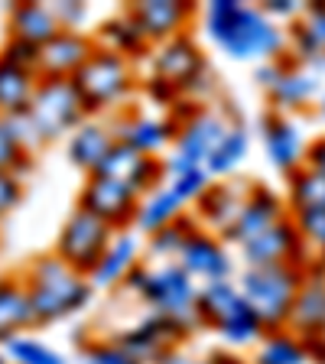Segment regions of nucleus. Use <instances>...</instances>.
I'll list each match as a JSON object with an SVG mask.
<instances>
[{"mask_svg":"<svg viewBox=\"0 0 325 364\" xmlns=\"http://www.w3.org/2000/svg\"><path fill=\"white\" fill-rule=\"evenodd\" d=\"M205 30L225 55L238 62L273 59L283 49V30L264 7H247L238 0H215L205 10Z\"/></svg>","mask_w":325,"mask_h":364,"instance_id":"1","label":"nucleus"},{"mask_svg":"<svg viewBox=\"0 0 325 364\" xmlns=\"http://www.w3.org/2000/svg\"><path fill=\"white\" fill-rule=\"evenodd\" d=\"M20 280L26 287V296H30L36 326L62 322V318L82 312L91 303V289H95L85 273L72 270L55 254L33 257L30 267L20 273Z\"/></svg>","mask_w":325,"mask_h":364,"instance_id":"2","label":"nucleus"},{"mask_svg":"<svg viewBox=\"0 0 325 364\" xmlns=\"http://www.w3.org/2000/svg\"><path fill=\"white\" fill-rule=\"evenodd\" d=\"M124 287L134 289L140 299H146L156 316H166L169 322H176L182 335L198 326V287L179 267V260H166L159 267L137 264L127 273Z\"/></svg>","mask_w":325,"mask_h":364,"instance_id":"3","label":"nucleus"},{"mask_svg":"<svg viewBox=\"0 0 325 364\" xmlns=\"http://www.w3.org/2000/svg\"><path fill=\"white\" fill-rule=\"evenodd\" d=\"M303 264H270V267H247L241 273V289L244 303L250 312L260 318V326L267 332H280L287 328L289 312H293L296 293L303 287Z\"/></svg>","mask_w":325,"mask_h":364,"instance_id":"4","label":"nucleus"},{"mask_svg":"<svg viewBox=\"0 0 325 364\" xmlns=\"http://www.w3.org/2000/svg\"><path fill=\"white\" fill-rule=\"evenodd\" d=\"M88 117L91 114L72 78H39L36 98L26 111V121L39 144H55L62 136H72Z\"/></svg>","mask_w":325,"mask_h":364,"instance_id":"5","label":"nucleus"},{"mask_svg":"<svg viewBox=\"0 0 325 364\" xmlns=\"http://www.w3.org/2000/svg\"><path fill=\"white\" fill-rule=\"evenodd\" d=\"M198 322L212 326L228 345L244 348L254 345L267 335V328L260 326V318L250 312V306L244 303L241 289L231 280H218V283H205L198 289Z\"/></svg>","mask_w":325,"mask_h":364,"instance_id":"6","label":"nucleus"},{"mask_svg":"<svg viewBox=\"0 0 325 364\" xmlns=\"http://www.w3.org/2000/svg\"><path fill=\"white\" fill-rule=\"evenodd\" d=\"M72 82H75L88 114H98L114 105H121L130 95V88H134V65H130V59L98 46L91 53V59L78 68V75Z\"/></svg>","mask_w":325,"mask_h":364,"instance_id":"7","label":"nucleus"},{"mask_svg":"<svg viewBox=\"0 0 325 364\" xmlns=\"http://www.w3.org/2000/svg\"><path fill=\"white\" fill-rule=\"evenodd\" d=\"M114 235H117V231H114L111 225H105V221L95 218L91 212L75 208V212L65 218V225L59 228L53 254L65 260L72 270L91 277L95 267L101 264V257H105V250L111 247Z\"/></svg>","mask_w":325,"mask_h":364,"instance_id":"8","label":"nucleus"},{"mask_svg":"<svg viewBox=\"0 0 325 364\" xmlns=\"http://www.w3.org/2000/svg\"><path fill=\"white\" fill-rule=\"evenodd\" d=\"M144 196L124 182L105 179V176H88L78 192V205L82 212H91L95 218H101L105 225H111L114 231H124L127 225H134L137 212H140Z\"/></svg>","mask_w":325,"mask_h":364,"instance_id":"9","label":"nucleus"},{"mask_svg":"<svg viewBox=\"0 0 325 364\" xmlns=\"http://www.w3.org/2000/svg\"><path fill=\"white\" fill-rule=\"evenodd\" d=\"M205 75L202 49L189 36H176L169 43H159L153 53V82L166 85L169 91H189Z\"/></svg>","mask_w":325,"mask_h":364,"instance_id":"10","label":"nucleus"},{"mask_svg":"<svg viewBox=\"0 0 325 364\" xmlns=\"http://www.w3.org/2000/svg\"><path fill=\"white\" fill-rule=\"evenodd\" d=\"M91 176H105V179L124 182V186H130V189H137L144 196V192H153L163 186L166 166H163L159 159L137 153L134 146H127V144H114L111 153L105 156V163Z\"/></svg>","mask_w":325,"mask_h":364,"instance_id":"11","label":"nucleus"},{"mask_svg":"<svg viewBox=\"0 0 325 364\" xmlns=\"http://www.w3.org/2000/svg\"><path fill=\"white\" fill-rule=\"evenodd\" d=\"M179 338H182V328L176 322H169L166 316H156V312L140 318L127 332L114 335V341L124 351H130L140 364H159L173 351V341H179Z\"/></svg>","mask_w":325,"mask_h":364,"instance_id":"12","label":"nucleus"},{"mask_svg":"<svg viewBox=\"0 0 325 364\" xmlns=\"http://www.w3.org/2000/svg\"><path fill=\"white\" fill-rule=\"evenodd\" d=\"M241 254L247 260V267H270V264H296L303 260L306 244L299 237L293 215H287L283 221H277L273 228L260 231L254 241L241 244Z\"/></svg>","mask_w":325,"mask_h":364,"instance_id":"13","label":"nucleus"},{"mask_svg":"<svg viewBox=\"0 0 325 364\" xmlns=\"http://www.w3.org/2000/svg\"><path fill=\"white\" fill-rule=\"evenodd\" d=\"M98 43L82 30H62L39 49V78H75Z\"/></svg>","mask_w":325,"mask_h":364,"instance_id":"14","label":"nucleus"},{"mask_svg":"<svg viewBox=\"0 0 325 364\" xmlns=\"http://www.w3.org/2000/svg\"><path fill=\"white\" fill-rule=\"evenodd\" d=\"M287 328L309 345L325 335V270L322 264L303 273V287L296 293Z\"/></svg>","mask_w":325,"mask_h":364,"instance_id":"15","label":"nucleus"},{"mask_svg":"<svg viewBox=\"0 0 325 364\" xmlns=\"http://www.w3.org/2000/svg\"><path fill=\"white\" fill-rule=\"evenodd\" d=\"M127 14L144 30L146 43H169V39L182 36L196 7L182 4V0H144V4H130Z\"/></svg>","mask_w":325,"mask_h":364,"instance_id":"16","label":"nucleus"},{"mask_svg":"<svg viewBox=\"0 0 325 364\" xmlns=\"http://www.w3.org/2000/svg\"><path fill=\"white\" fill-rule=\"evenodd\" d=\"M179 267L189 273L192 280H205V283H218L231 277V257L228 250L221 247V241L212 235V231H192L186 237L179 250Z\"/></svg>","mask_w":325,"mask_h":364,"instance_id":"17","label":"nucleus"},{"mask_svg":"<svg viewBox=\"0 0 325 364\" xmlns=\"http://www.w3.org/2000/svg\"><path fill=\"white\" fill-rule=\"evenodd\" d=\"M231 130V124L218 114L196 111L189 121L176 130V156L192 163V166H205L208 156L215 153V146L225 140V134Z\"/></svg>","mask_w":325,"mask_h":364,"instance_id":"18","label":"nucleus"},{"mask_svg":"<svg viewBox=\"0 0 325 364\" xmlns=\"http://www.w3.org/2000/svg\"><path fill=\"white\" fill-rule=\"evenodd\" d=\"M264 150L270 166H277L280 173H296L299 166H306V140L303 130L296 127V121H289L287 114H270L264 121Z\"/></svg>","mask_w":325,"mask_h":364,"instance_id":"19","label":"nucleus"},{"mask_svg":"<svg viewBox=\"0 0 325 364\" xmlns=\"http://www.w3.org/2000/svg\"><path fill=\"white\" fill-rule=\"evenodd\" d=\"M283 218H287V205L273 196L270 189H264V186H250L247 198H244V205H241V212H238L235 228L228 231V241L247 244V241H254L260 231L273 228Z\"/></svg>","mask_w":325,"mask_h":364,"instance_id":"20","label":"nucleus"},{"mask_svg":"<svg viewBox=\"0 0 325 364\" xmlns=\"http://www.w3.org/2000/svg\"><path fill=\"white\" fill-rule=\"evenodd\" d=\"M250 186L244 182H231V186H208L205 196L198 198V218L212 228L215 237H228V231L235 228L238 212H241L244 198H247Z\"/></svg>","mask_w":325,"mask_h":364,"instance_id":"21","label":"nucleus"},{"mask_svg":"<svg viewBox=\"0 0 325 364\" xmlns=\"http://www.w3.org/2000/svg\"><path fill=\"white\" fill-rule=\"evenodd\" d=\"M55 33H62V26H59V20H55L49 4L23 0V4H14V7H10V14H7V36L10 39H23V43L43 49Z\"/></svg>","mask_w":325,"mask_h":364,"instance_id":"22","label":"nucleus"},{"mask_svg":"<svg viewBox=\"0 0 325 364\" xmlns=\"http://www.w3.org/2000/svg\"><path fill=\"white\" fill-rule=\"evenodd\" d=\"M114 144H117V140H114L111 127L88 117V121H85L75 134L68 136L65 153H68V159H72V166H78L85 176H91L95 169L101 166V163H105V156L111 153Z\"/></svg>","mask_w":325,"mask_h":364,"instance_id":"23","label":"nucleus"},{"mask_svg":"<svg viewBox=\"0 0 325 364\" xmlns=\"http://www.w3.org/2000/svg\"><path fill=\"white\" fill-rule=\"evenodd\" d=\"M33 326H36V318H33V306L23 280L4 277L0 280V345H7L16 335H26Z\"/></svg>","mask_w":325,"mask_h":364,"instance_id":"24","label":"nucleus"},{"mask_svg":"<svg viewBox=\"0 0 325 364\" xmlns=\"http://www.w3.org/2000/svg\"><path fill=\"white\" fill-rule=\"evenodd\" d=\"M39 88V75L0 55V117H23Z\"/></svg>","mask_w":325,"mask_h":364,"instance_id":"25","label":"nucleus"},{"mask_svg":"<svg viewBox=\"0 0 325 364\" xmlns=\"http://www.w3.org/2000/svg\"><path fill=\"white\" fill-rule=\"evenodd\" d=\"M137 257H140V241H137L134 235H127V231H117L114 241H111V247L105 250L101 264L95 267V273L88 277L91 287L105 289V287H117V283H124L127 280V273L140 264Z\"/></svg>","mask_w":325,"mask_h":364,"instance_id":"26","label":"nucleus"},{"mask_svg":"<svg viewBox=\"0 0 325 364\" xmlns=\"http://www.w3.org/2000/svg\"><path fill=\"white\" fill-rule=\"evenodd\" d=\"M111 134L117 144H127L134 146L137 153H144V156H153L159 153L163 146L169 144V136H173V127L156 117H140V114H127L121 121L111 124Z\"/></svg>","mask_w":325,"mask_h":364,"instance_id":"27","label":"nucleus"},{"mask_svg":"<svg viewBox=\"0 0 325 364\" xmlns=\"http://www.w3.org/2000/svg\"><path fill=\"white\" fill-rule=\"evenodd\" d=\"M260 78H270L267 88H270V98L289 111V107H303L316 98V75L309 72H299V68H264Z\"/></svg>","mask_w":325,"mask_h":364,"instance_id":"28","label":"nucleus"},{"mask_svg":"<svg viewBox=\"0 0 325 364\" xmlns=\"http://www.w3.org/2000/svg\"><path fill=\"white\" fill-rule=\"evenodd\" d=\"M182 205H186V198H182L173 186L163 182L159 189H153L150 196H146V202H140V212H137L134 225L140 228V231H146V235H153V231H159V228H166L182 218Z\"/></svg>","mask_w":325,"mask_h":364,"instance_id":"29","label":"nucleus"},{"mask_svg":"<svg viewBox=\"0 0 325 364\" xmlns=\"http://www.w3.org/2000/svg\"><path fill=\"white\" fill-rule=\"evenodd\" d=\"M309 345H306L299 335H293L289 328H280V332H267L260 338V348L254 364H309Z\"/></svg>","mask_w":325,"mask_h":364,"instance_id":"30","label":"nucleus"},{"mask_svg":"<svg viewBox=\"0 0 325 364\" xmlns=\"http://www.w3.org/2000/svg\"><path fill=\"white\" fill-rule=\"evenodd\" d=\"M95 43L101 46V49H111V53L124 55V59H130V55H137L140 49H146V36L144 30L137 26V20L124 10L121 16H114V20H107L105 26H101L98 39Z\"/></svg>","mask_w":325,"mask_h":364,"instance_id":"31","label":"nucleus"},{"mask_svg":"<svg viewBox=\"0 0 325 364\" xmlns=\"http://www.w3.org/2000/svg\"><path fill=\"white\" fill-rule=\"evenodd\" d=\"M289 212H325V176L309 166H299L289 173Z\"/></svg>","mask_w":325,"mask_h":364,"instance_id":"32","label":"nucleus"},{"mask_svg":"<svg viewBox=\"0 0 325 364\" xmlns=\"http://www.w3.org/2000/svg\"><path fill=\"white\" fill-rule=\"evenodd\" d=\"M4 355L10 364H68V358L62 351H55L53 345L33 338V335H16L4 345Z\"/></svg>","mask_w":325,"mask_h":364,"instance_id":"33","label":"nucleus"},{"mask_svg":"<svg viewBox=\"0 0 325 364\" xmlns=\"http://www.w3.org/2000/svg\"><path fill=\"white\" fill-rule=\"evenodd\" d=\"M247 146H250L247 130L238 127V124H231V130L225 134V140H221V144L215 146V153L208 156V163H205L208 176H225V173H231V169H235L238 163L244 159Z\"/></svg>","mask_w":325,"mask_h":364,"instance_id":"34","label":"nucleus"},{"mask_svg":"<svg viewBox=\"0 0 325 364\" xmlns=\"http://www.w3.org/2000/svg\"><path fill=\"white\" fill-rule=\"evenodd\" d=\"M30 166H33V153L20 144L10 117H0V173H16L23 179L30 173Z\"/></svg>","mask_w":325,"mask_h":364,"instance_id":"35","label":"nucleus"},{"mask_svg":"<svg viewBox=\"0 0 325 364\" xmlns=\"http://www.w3.org/2000/svg\"><path fill=\"white\" fill-rule=\"evenodd\" d=\"M192 231H196V225L186 221V218L173 221V225H166V228H159V231L150 235V254L153 257L176 260L179 257V250H182V244H186V237H189Z\"/></svg>","mask_w":325,"mask_h":364,"instance_id":"36","label":"nucleus"},{"mask_svg":"<svg viewBox=\"0 0 325 364\" xmlns=\"http://www.w3.org/2000/svg\"><path fill=\"white\" fill-rule=\"evenodd\" d=\"M82 364H140L130 351H124L114 338L82 341Z\"/></svg>","mask_w":325,"mask_h":364,"instance_id":"37","label":"nucleus"},{"mask_svg":"<svg viewBox=\"0 0 325 364\" xmlns=\"http://www.w3.org/2000/svg\"><path fill=\"white\" fill-rule=\"evenodd\" d=\"M299 237L306 247H312L319 257H325V212H306V215H293Z\"/></svg>","mask_w":325,"mask_h":364,"instance_id":"38","label":"nucleus"},{"mask_svg":"<svg viewBox=\"0 0 325 364\" xmlns=\"http://www.w3.org/2000/svg\"><path fill=\"white\" fill-rule=\"evenodd\" d=\"M0 55L7 62H14V65L20 68H30V72H36L39 75V46H30L23 43V39H4V46H0Z\"/></svg>","mask_w":325,"mask_h":364,"instance_id":"39","label":"nucleus"},{"mask_svg":"<svg viewBox=\"0 0 325 364\" xmlns=\"http://www.w3.org/2000/svg\"><path fill=\"white\" fill-rule=\"evenodd\" d=\"M23 202V179L16 173H0V221L16 212Z\"/></svg>","mask_w":325,"mask_h":364,"instance_id":"40","label":"nucleus"},{"mask_svg":"<svg viewBox=\"0 0 325 364\" xmlns=\"http://www.w3.org/2000/svg\"><path fill=\"white\" fill-rule=\"evenodd\" d=\"M55 14V20H59L62 30H82L85 16H88V7L85 4H78V0H65V4H49Z\"/></svg>","mask_w":325,"mask_h":364,"instance_id":"41","label":"nucleus"},{"mask_svg":"<svg viewBox=\"0 0 325 364\" xmlns=\"http://www.w3.org/2000/svg\"><path fill=\"white\" fill-rule=\"evenodd\" d=\"M303 14H306L303 26L319 39V43L325 46V4H312V7H306Z\"/></svg>","mask_w":325,"mask_h":364,"instance_id":"42","label":"nucleus"},{"mask_svg":"<svg viewBox=\"0 0 325 364\" xmlns=\"http://www.w3.org/2000/svg\"><path fill=\"white\" fill-rule=\"evenodd\" d=\"M264 14L270 16H296V14H303V7L296 4V0H267L264 4Z\"/></svg>","mask_w":325,"mask_h":364,"instance_id":"43","label":"nucleus"},{"mask_svg":"<svg viewBox=\"0 0 325 364\" xmlns=\"http://www.w3.org/2000/svg\"><path fill=\"white\" fill-rule=\"evenodd\" d=\"M306 166L325 176V136H319L316 144H312L309 150H306Z\"/></svg>","mask_w":325,"mask_h":364,"instance_id":"44","label":"nucleus"},{"mask_svg":"<svg viewBox=\"0 0 325 364\" xmlns=\"http://www.w3.org/2000/svg\"><path fill=\"white\" fill-rule=\"evenodd\" d=\"M159 364H212V361H205V358H192V355H186V351H169Z\"/></svg>","mask_w":325,"mask_h":364,"instance_id":"45","label":"nucleus"},{"mask_svg":"<svg viewBox=\"0 0 325 364\" xmlns=\"http://www.w3.org/2000/svg\"><path fill=\"white\" fill-rule=\"evenodd\" d=\"M319 114H322V117H325V95H322V98H319Z\"/></svg>","mask_w":325,"mask_h":364,"instance_id":"46","label":"nucleus"},{"mask_svg":"<svg viewBox=\"0 0 325 364\" xmlns=\"http://www.w3.org/2000/svg\"><path fill=\"white\" fill-rule=\"evenodd\" d=\"M0 364H10V361H7V355H4V351H0Z\"/></svg>","mask_w":325,"mask_h":364,"instance_id":"47","label":"nucleus"},{"mask_svg":"<svg viewBox=\"0 0 325 364\" xmlns=\"http://www.w3.org/2000/svg\"><path fill=\"white\" fill-rule=\"evenodd\" d=\"M322 270H325V257H322Z\"/></svg>","mask_w":325,"mask_h":364,"instance_id":"48","label":"nucleus"},{"mask_svg":"<svg viewBox=\"0 0 325 364\" xmlns=\"http://www.w3.org/2000/svg\"><path fill=\"white\" fill-rule=\"evenodd\" d=\"M0 280H4V273H0Z\"/></svg>","mask_w":325,"mask_h":364,"instance_id":"49","label":"nucleus"},{"mask_svg":"<svg viewBox=\"0 0 325 364\" xmlns=\"http://www.w3.org/2000/svg\"><path fill=\"white\" fill-rule=\"evenodd\" d=\"M322 341H325V335H322Z\"/></svg>","mask_w":325,"mask_h":364,"instance_id":"50","label":"nucleus"}]
</instances>
